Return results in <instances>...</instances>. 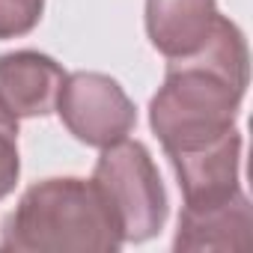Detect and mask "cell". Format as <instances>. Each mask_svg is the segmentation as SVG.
I'll return each mask as SVG.
<instances>
[{"label": "cell", "instance_id": "cell-10", "mask_svg": "<svg viewBox=\"0 0 253 253\" xmlns=\"http://www.w3.org/2000/svg\"><path fill=\"white\" fill-rule=\"evenodd\" d=\"M21 176V155H18V119H12L0 107V200L9 197Z\"/></svg>", "mask_w": 253, "mask_h": 253}, {"label": "cell", "instance_id": "cell-8", "mask_svg": "<svg viewBox=\"0 0 253 253\" xmlns=\"http://www.w3.org/2000/svg\"><path fill=\"white\" fill-rule=\"evenodd\" d=\"M217 0H146L149 45L167 60L194 54L217 21Z\"/></svg>", "mask_w": 253, "mask_h": 253}, {"label": "cell", "instance_id": "cell-1", "mask_svg": "<svg viewBox=\"0 0 253 253\" xmlns=\"http://www.w3.org/2000/svg\"><path fill=\"white\" fill-rule=\"evenodd\" d=\"M250 84L247 39L235 21L217 15L209 39L167 63L164 84L149 101V125L164 155L200 149L235 128Z\"/></svg>", "mask_w": 253, "mask_h": 253}, {"label": "cell", "instance_id": "cell-9", "mask_svg": "<svg viewBox=\"0 0 253 253\" xmlns=\"http://www.w3.org/2000/svg\"><path fill=\"white\" fill-rule=\"evenodd\" d=\"M45 0H0V42L21 39L42 21Z\"/></svg>", "mask_w": 253, "mask_h": 253}, {"label": "cell", "instance_id": "cell-3", "mask_svg": "<svg viewBox=\"0 0 253 253\" xmlns=\"http://www.w3.org/2000/svg\"><path fill=\"white\" fill-rule=\"evenodd\" d=\"M92 182L119 226L122 244H143L164 229L170 211L167 191L152 152L140 140L125 137L104 146L95 161Z\"/></svg>", "mask_w": 253, "mask_h": 253}, {"label": "cell", "instance_id": "cell-4", "mask_svg": "<svg viewBox=\"0 0 253 253\" xmlns=\"http://www.w3.org/2000/svg\"><path fill=\"white\" fill-rule=\"evenodd\" d=\"M54 110L66 125V131L78 143H86L92 149H104L125 140L137 125L134 101L116 78L104 72L66 75Z\"/></svg>", "mask_w": 253, "mask_h": 253}, {"label": "cell", "instance_id": "cell-7", "mask_svg": "<svg viewBox=\"0 0 253 253\" xmlns=\"http://www.w3.org/2000/svg\"><path fill=\"white\" fill-rule=\"evenodd\" d=\"M250 229H253V209L247 194L238 188L232 197L217 203L182 206L173 250L179 253L241 250L250 241Z\"/></svg>", "mask_w": 253, "mask_h": 253}, {"label": "cell", "instance_id": "cell-6", "mask_svg": "<svg viewBox=\"0 0 253 253\" xmlns=\"http://www.w3.org/2000/svg\"><path fill=\"white\" fill-rule=\"evenodd\" d=\"M63 81V66L42 51L0 54V107L12 119H36L54 113Z\"/></svg>", "mask_w": 253, "mask_h": 253}, {"label": "cell", "instance_id": "cell-5", "mask_svg": "<svg viewBox=\"0 0 253 253\" xmlns=\"http://www.w3.org/2000/svg\"><path fill=\"white\" fill-rule=\"evenodd\" d=\"M176 179H179V191L185 206H206V203H217L232 197L241 188V134L238 128H232L229 134H223L214 143H206L200 149H188V152H176L167 155Z\"/></svg>", "mask_w": 253, "mask_h": 253}, {"label": "cell", "instance_id": "cell-2", "mask_svg": "<svg viewBox=\"0 0 253 253\" xmlns=\"http://www.w3.org/2000/svg\"><path fill=\"white\" fill-rule=\"evenodd\" d=\"M119 226L92 179L57 176L30 185L6 217L0 250L15 253H116Z\"/></svg>", "mask_w": 253, "mask_h": 253}]
</instances>
